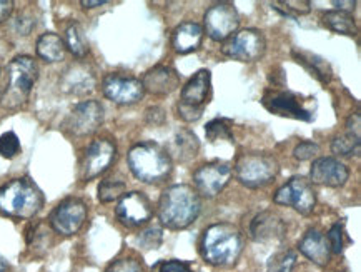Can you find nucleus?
<instances>
[{
	"mask_svg": "<svg viewBox=\"0 0 361 272\" xmlns=\"http://www.w3.org/2000/svg\"><path fill=\"white\" fill-rule=\"evenodd\" d=\"M202 211V201L193 187L177 184L166 187L159 201V219L166 229H187Z\"/></svg>",
	"mask_w": 361,
	"mask_h": 272,
	"instance_id": "obj_1",
	"label": "nucleus"
},
{
	"mask_svg": "<svg viewBox=\"0 0 361 272\" xmlns=\"http://www.w3.org/2000/svg\"><path fill=\"white\" fill-rule=\"evenodd\" d=\"M243 251V237L233 224L220 223L205 229L200 242L202 257L210 266L231 267Z\"/></svg>",
	"mask_w": 361,
	"mask_h": 272,
	"instance_id": "obj_2",
	"label": "nucleus"
},
{
	"mask_svg": "<svg viewBox=\"0 0 361 272\" xmlns=\"http://www.w3.org/2000/svg\"><path fill=\"white\" fill-rule=\"evenodd\" d=\"M127 164L135 179L143 184H160L173 170L172 158L155 142H140L128 150Z\"/></svg>",
	"mask_w": 361,
	"mask_h": 272,
	"instance_id": "obj_3",
	"label": "nucleus"
},
{
	"mask_svg": "<svg viewBox=\"0 0 361 272\" xmlns=\"http://www.w3.org/2000/svg\"><path fill=\"white\" fill-rule=\"evenodd\" d=\"M44 207V194L30 179H13L0 187V214L13 219H32Z\"/></svg>",
	"mask_w": 361,
	"mask_h": 272,
	"instance_id": "obj_4",
	"label": "nucleus"
},
{
	"mask_svg": "<svg viewBox=\"0 0 361 272\" xmlns=\"http://www.w3.org/2000/svg\"><path fill=\"white\" fill-rule=\"evenodd\" d=\"M8 82L0 94V105L4 109L22 107L32 92L35 81L39 79V66L29 55H18L7 67Z\"/></svg>",
	"mask_w": 361,
	"mask_h": 272,
	"instance_id": "obj_5",
	"label": "nucleus"
},
{
	"mask_svg": "<svg viewBox=\"0 0 361 272\" xmlns=\"http://www.w3.org/2000/svg\"><path fill=\"white\" fill-rule=\"evenodd\" d=\"M237 181L245 187L258 189L265 187L273 179L279 176L280 165L273 155L250 152V154L238 155L233 169Z\"/></svg>",
	"mask_w": 361,
	"mask_h": 272,
	"instance_id": "obj_6",
	"label": "nucleus"
},
{
	"mask_svg": "<svg viewBox=\"0 0 361 272\" xmlns=\"http://www.w3.org/2000/svg\"><path fill=\"white\" fill-rule=\"evenodd\" d=\"M212 73L207 69L198 71L180 92V102L177 105L178 117L185 122H197L203 115L205 105L210 99Z\"/></svg>",
	"mask_w": 361,
	"mask_h": 272,
	"instance_id": "obj_7",
	"label": "nucleus"
},
{
	"mask_svg": "<svg viewBox=\"0 0 361 272\" xmlns=\"http://www.w3.org/2000/svg\"><path fill=\"white\" fill-rule=\"evenodd\" d=\"M267 40L258 29H243L230 35L221 45L225 57L238 62H257L265 55Z\"/></svg>",
	"mask_w": 361,
	"mask_h": 272,
	"instance_id": "obj_8",
	"label": "nucleus"
},
{
	"mask_svg": "<svg viewBox=\"0 0 361 272\" xmlns=\"http://www.w3.org/2000/svg\"><path fill=\"white\" fill-rule=\"evenodd\" d=\"M273 202L279 206L293 207L302 215H308L317 206V192L308 179L295 176L273 194Z\"/></svg>",
	"mask_w": 361,
	"mask_h": 272,
	"instance_id": "obj_9",
	"label": "nucleus"
},
{
	"mask_svg": "<svg viewBox=\"0 0 361 272\" xmlns=\"http://www.w3.org/2000/svg\"><path fill=\"white\" fill-rule=\"evenodd\" d=\"M87 214H89V211H87L85 202L78 197H68L50 212L49 224L54 232L63 237H71L83 227Z\"/></svg>",
	"mask_w": 361,
	"mask_h": 272,
	"instance_id": "obj_10",
	"label": "nucleus"
},
{
	"mask_svg": "<svg viewBox=\"0 0 361 272\" xmlns=\"http://www.w3.org/2000/svg\"><path fill=\"white\" fill-rule=\"evenodd\" d=\"M240 25V16L235 4L216 2L203 16V27L207 35L215 42H225L230 35L237 32Z\"/></svg>",
	"mask_w": 361,
	"mask_h": 272,
	"instance_id": "obj_11",
	"label": "nucleus"
},
{
	"mask_svg": "<svg viewBox=\"0 0 361 272\" xmlns=\"http://www.w3.org/2000/svg\"><path fill=\"white\" fill-rule=\"evenodd\" d=\"M117 158V147L110 139H97L85 149L82 164L80 177L82 181H92V179L102 176L105 170H109Z\"/></svg>",
	"mask_w": 361,
	"mask_h": 272,
	"instance_id": "obj_12",
	"label": "nucleus"
},
{
	"mask_svg": "<svg viewBox=\"0 0 361 272\" xmlns=\"http://www.w3.org/2000/svg\"><path fill=\"white\" fill-rule=\"evenodd\" d=\"M262 104L268 112L280 115V117L296 119V121L312 122L313 114L305 107L300 97L290 90H267L262 97Z\"/></svg>",
	"mask_w": 361,
	"mask_h": 272,
	"instance_id": "obj_13",
	"label": "nucleus"
},
{
	"mask_svg": "<svg viewBox=\"0 0 361 272\" xmlns=\"http://www.w3.org/2000/svg\"><path fill=\"white\" fill-rule=\"evenodd\" d=\"M231 174H233V170H231V165L228 162L214 160V162L203 164L193 174V184H195L197 194L208 197V199L216 197L230 182Z\"/></svg>",
	"mask_w": 361,
	"mask_h": 272,
	"instance_id": "obj_14",
	"label": "nucleus"
},
{
	"mask_svg": "<svg viewBox=\"0 0 361 272\" xmlns=\"http://www.w3.org/2000/svg\"><path fill=\"white\" fill-rule=\"evenodd\" d=\"M115 215L127 227H140L152 219L154 206L143 192H128L118 199Z\"/></svg>",
	"mask_w": 361,
	"mask_h": 272,
	"instance_id": "obj_15",
	"label": "nucleus"
},
{
	"mask_svg": "<svg viewBox=\"0 0 361 272\" xmlns=\"http://www.w3.org/2000/svg\"><path fill=\"white\" fill-rule=\"evenodd\" d=\"M102 92L109 100L118 105L137 104L145 94L140 81L123 73H109L102 82Z\"/></svg>",
	"mask_w": 361,
	"mask_h": 272,
	"instance_id": "obj_16",
	"label": "nucleus"
},
{
	"mask_svg": "<svg viewBox=\"0 0 361 272\" xmlns=\"http://www.w3.org/2000/svg\"><path fill=\"white\" fill-rule=\"evenodd\" d=\"M104 122V107L97 100H83L68 114L66 129L72 136L85 137L94 134Z\"/></svg>",
	"mask_w": 361,
	"mask_h": 272,
	"instance_id": "obj_17",
	"label": "nucleus"
},
{
	"mask_svg": "<svg viewBox=\"0 0 361 272\" xmlns=\"http://www.w3.org/2000/svg\"><path fill=\"white\" fill-rule=\"evenodd\" d=\"M350 177V170L346 165L335 158H320L313 160L310 169V182L326 187L345 186Z\"/></svg>",
	"mask_w": 361,
	"mask_h": 272,
	"instance_id": "obj_18",
	"label": "nucleus"
},
{
	"mask_svg": "<svg viewBox=\"0 0 361 272\" xmlns=\"http://www.w3.org/2000/svg\"><path fill=\"white\" fill-rule=\"evenodd\" d=\"M250 237L255 242H280L286 236V224L271 211H263L250 224Z\"/></svg>",
	"mask_w": 361,
	"mask_h": 272,
	"instance_id": "obj_19",
	"label": "nucleus"
},
{
	"mask_svg": "<svg viewBox=\"0 0 361 272\" xmlns=\"http://www.w3.org/2000/svg\"><path fill=\"white\" fill-rule=\"evenodd\" d=\"M143 90L152 95H169L180 87V76L169 66H155L143 73Z\"/></svg>",
	"mask_w": 361,
	"mask_h": 272,
	"instance_id": "obj_20",
	"label": "nucleus"
},
{
	"mask_svg": "<svg viewBox=\"0 0 361 272\" xmlns=\"http://www.w3.org/2000/svg\"><path fill=\"white\" fill-rule=\"evenodd\" d=\"M95 76L92 69L85 64H72L66 72L62 73L60 87L63 92L72 95H85L94 90Z\"/></svg>",
	"mask_w": 361,
	"mask_h": 272,
	"instance_id": "obj_21",
	"label": "nucleus"
},
{
	"mask_svg": "<svg viewBox=\"0 0 361 272\" xmlns=\"http://www.w3.org/2000/svg\"><path fill=\"white\" fill-rule=\"evenodd\" d=\"M300 252L313 262V264L325 267L330 262L331 257V249L328 244V239L320 229L313 227L308 229L307 234L302 237V241L298 242Z\"/></svg>",
	"mask_w": 361,
	"mask_h": 272,
	"instance_id": "obj_22",
	"label": "nucleus"
},
{
	"mask_svg": "<svg viewBox=\"0 0 361 272\" xmlns=\"http://www.w3.org/2000/svg\"><path fill=\"white\" fill-rule=\"evenodd\" d=\"M203 27L193 20L182 22L172 32V45L173 50L180 55H187L195 52L202 45L203 40Z\"/></svg>",
	"mask_w": 361,
	"mask_h": 272,
	"instance_id": "obj_23",
	"label": "nucleus"
},
{
	"mask_svg": "<svg viewBox=\"0 0 361 272\" xmlns=\"http://www.w3.org/2000/svg\"><path fill=\"white\" fill-rule=\"evenodd\" d=\"M37 55L42 59V61L54 64L60 62L66 59V44H63V39L54 32H47V34H42L39 39H37Z\"/></svg>",
	"mask_w": 361,
	"mask_h": 272,
	"instance_id": "obj_24",
	"label": "nucleus"
},
{
	"mask_svg": "<svg viewBox=\"0 0 361 272\" xmlns=\"http://www.w3.org/2000/svg\"><path fill=\"white\" fill-rule=\"evenodd\" d=\"M291 55L296 59V62L302 64V66L307 69V71L312 73V76L317 77L322 84H328L333 77L331 66L328 64L325 59L320 57V55L307 52V50H298L295 49Z\"/></svg>",
	"mask_w": 361,
	"mask_h": 272,
	"instance_id": "obj_25",
	"label": "nucleus"
},
{
	"mask_svg": "<svg viewBox=\"0 0 361 272\" xmlns=\"http://www.w3.org/2000/svg\"><path fill=\"white\" fill-rule=\"evenodd\" d=\"M198 149H200V142L198 137L188 129L178 131L173 137V147L172 154H175L178 162H188L197 155Z\"/></svg>",
	"mask_w": 361,
	"mask_h": 272,
	"instance_id": "obj_26",
	"label": "nucleus"
},
{
	"mask_svg": "<svg viewBox=\"0 0 361 272\" xmlns=\"http://www.w3.org/2000/svg\"><path fill=\"white\" fill-rule=\"evenodd\" d=\"M322 24L325 25L328 30L336 32V34H341V35L355 37L358 34V27L355 24L353 16L341 11H328L323 13Z\"/></svg>",
	"mask_w": 361,
	"mask_h": 272,
	"instance_id": "obj_27",
	"label": "nucleus"
},
{
	"mask_svg": "<svg viewBox=\"0 0 361 272\" xmlns=\"http://www.w3.org/2000/svg\"><path fill=\"white\" fill-rule=\"evenodd\" d=\"M66 49L72 52L78 59H83L87 54H89V40H87L85 32H83V27L78 24V22H72L71 25L66 29Z\"/></svg>",
	"mask_w": 361,
	"mask_h": 272,
	"instance_id": "obj_28",
	"label": "nucleus"
},
{
	"mask_svg": "<svg viewBox=\"0 0 361 272\" xmlns=\"http://www.w3.org/2000/svg\"><path fill=\"white\" fill-rule=\"evenodd\" d=\"M205 136L210 142H220V141H226L230 144H233L235 137L233 132H231V121L228 119H214L205 126Z\"/></svg>",
	"mask_w": 361,
	"mask_h": 272,
	"instance_id": "obj_29",
	"label": "nucleus"
},
{
	"mask_svg": "<svg viewBox=\"0 0 361 272\" xmlns=\"http://www.w3.org/2000/svg\"><path fill=\"white\" fill-rule=\"evenodd\" d=\"M361 150V141L360 137L353 136V134L346 132L343 136H338L331 142V152L341 158H351V155H360Z\"/></svg>",
	"mask_w": 361,
	"mask_h": 272,
	"instance_id": "obj_30",
	"label": "nucleus"
},
{
	"mask_svg": "<svg viewBox=\"0 0 361 272\" xmlns=\"http://www.w3.org/2000/svg\"><path fill=\"white\" fill-rule=\"evenodd\" d=\"M296 264V252L291 249H281L267 262V272H291Z\"/></svg>",
	"mask_w": 361,
	"mask_h": 272,
	"instance_id": "obj_31",
	"label": "nucleus"
},
{
	"mask_svg": "<svg viewBox=\"0 0 361 272\" xmlns=\"http://www.w3.org/2000/svg\"><path fill=\"white\" fill-rule=\"evenodd\" d=\"M125 189H127L125 182L115 181V179H105L99 186V201L104 202V204L117 201L125 194Z\"/></svg>",
	"mask_w": 361,
	"mask_h": 272,
	"instance_id": "obj_32",
	"label": "nucleus"
},
{
	"mask_svg": "<svg viewBox=\"0 0 361 272\" xmlns=\"http://www.w3.org/2000/svg\"><path fill=\"white\" fill-rule=\"evenodd\" d=\"M20 152V141L17 134L8 131L0 136V155L6 159H13Z\"/></svg>",
	"mask_w": 361,
	"mask_h": 272,
	"instance_id": "obj_33",
	"label": "nucleus"
},
{
	"mask_svg": "<svg viewBox=\"0 0 361 272\" xmlns=\"http://www.w3.org/2000/svg\"><path fill=\"white\" fill-rule=\"evenodd\" d=\"M50 234H52V232H50V229L47 227V225L39 224L30 230V236H27V242L30 244L32 249L47 247Z\"/></svg>",
	"mask_w": 361,
	"mask_h": 272,
	"instance_id": "obj_34",
	"label": "nucleus"
},
{
	"mask_svg": "<svg viewBox=\"0 0 361 272\" xmlns=\"http://www.w3.org/2000/svg\"><path fill=\"white\" fill-rule=\"evenodd\" d=\"M105 272H145V267L133 257H122L112 262Z\"/></svg>",
	"mask_w": 361,
	"mask_h": 272,
	"instance_id": "obj_35",
	"label": "nucleus"
},
{
	"mask_svg": "<svg viewBox=\"0 0 361 272\" xmlns=\"http://www.w3.org/2000/svg\"><path fill=\"white\" fill-rule=\"evenodd\" d=\"M317 154H320V146H318L317 142H312V141L300 142V144L296 146L293 150V158L296 160H300V162L313 159Z\"/></svg>",
	"mask_w": 361,
	"mask_h": 272,
	"instance_id": "obj_36",
	"label": "nucleus"
},
{
	"mask_svg": "<svg viewBox=\"0 0 361 272\" xmlns=\"http://www.w3.org/2000/svg\"><path fill=\"white\" fill-rule=\"evenodd\" d=\"M343 227L340 224H333L330 230H328L326 239L330 244L331 254H341L343 252Z\"/></svg>",
	"mask_w": 361,
	"mask_h": 272,
	"instance_id": "obj_37",
	"label": "nucleus"
},
{
	"mask_svg": "<svg viewBox=\"0 0 361 272\" xmlns=\"http://www.w3.org/2000/svg\"><path fill=\"white\" fill-rule=\"evenodd\" d=\"M138 244H142L145 249H157L161 244V229L159 227H150L145 232H142L138 236Z\"/></svg>",
	"mask_w": 361,
	"mask_h": 272,
	"instance_id": "obj_38",
	"label": "nucleus"
},
{
	"mask_svg": "<svg viewBox=\"0 0 361 272\" xmlns=\"http://www.w3.org/2000/svg\"><path fill=\"white\" fill-rule=\"evenodd\" d=\"M276 4L285 7V13L295 12L300 13V16H307V13L312 12V2H308V0H283V2Z\"/></svg>",
	"mask_w": 361,
	"mask_h": 272,
	"instance_id": "obj_39",
	"label": "nucleus"
},
{
	"mask_svg": "<svg viewBox=\"0 0 361 272\" xmlns=\"http://www.w3.org/2000/svg\"><path fill=\"white\" fill-rule=\"evenodd\" d=\"M145 119H147L148 126H154V127L164 126L165 121H166L165 110L160 109V107H150V109H147Z\"/></svg>",
	"mask_w": 361,
	"mask_h": 272,
	"instance_id": "obj_40",
	"label": "nucleus"
},
{
	"mask_svg": "<svg viewBox=\"0 0 361 272\" xmlns=\"http://www.w3.org/2000/svg\"><path fill=\"white\" fill-rule=\"evenodd\" d=\"M159 272H193L187 262L182 261H164L159 264Z\"/></svg>",
	"mask_w": 361,
	"mask_h": 272,
	"instance_id": "obj_41",
	"label": "nucleus"
},
{
	"mask_svg": "<svg viewBox=\"0 0 361 272\" xmlns=\"http://www.w3.org/2000/svg\"><path fill=\"white\" fill-rule=\"evenodd\" d=\"M346 131L350 134H353V136L360 137V131H361V117L360 114H351L348 117V121H346Z\"/></svg>",
	"mask_w": 361,
	"mask_h": 272,
	"instance_id": "obj_42",
	"label": "nucleus"
},
{
	"mask_svg": "<svg viewBox=\"0 0 361 272\" xmlns=\"http://www.w3.org/2000/svg\"><path fill=\"white\" fill-rule=\"evenodd\" d=\"M13 12L12 0H0V22H6Z\"/></svg>",
	"mask_w": 361,
	"mask_h": 272,
	"instance_id": "obj_43",
	"label": "nucleus"
},
{
	"mask_svg": "<svg viewBox=\"0 0 361 272\" xmlns=\"http://www.w3.org/2000/svg\"><path fill=\"white\" fill-rule=\"evenodd\" d=\"M333 6H336V11L351 13L355 11L356 2L355 0H348V2H345V0H340V2H338V0H335V2H333Z\"/></svg>",
	"mask_w": 361,
	"mask_h": 272,
	"instance_id": "obj_44",
	"label": "nucleus"
},
{
	"mask_svg": "<svg viewBox=\"0 0 361 272\" xmlns=\"http://www.w3.org/2000/svg\"><path fill=\"white\" fill-rule=\"evenodd\" d=\"M105 4H109L107 0H82L80 6H82L83 8H95V7L105 6Z\"/></svg>",
	"mask_w": 361,
	"mask_h": 272,
	"instance_id": "obj_45",
	"label": "nucleus"
},
{
	"mask_svg": "<svg viewBox=\"0 0 361 272\" xmlns=\"http://www.w3.org/2000/svg\"><path fill=\"white\" fill-rule=\"evenodd\" d=\"M8 269H11V266H8V262L4 259L2 256H0V272H8Z\"/></svg>",
	"mask_w": 361,
	"mask_h": 272,
	"instance_id": "obj_46",
	"label": "nucleus"
}]
</instances>
